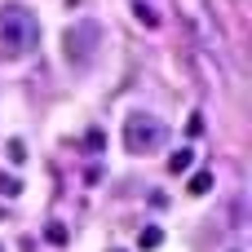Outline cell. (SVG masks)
Returning <instances> with one entry per match:
<instances>
[{"label": "cell", "instance_id": "cell-8", "mask_svg": "<svg viewBox=\"0 0 252 252\" xmlns=\"http://www.w3.org/2000/svg\"><path fill=\"white\" fill-rule=\"evenodd\" d=\"M44 239H49L53 248H66V226H58V221H49V226H44Z\"/></svg>", "mask_w": 252, "mask_h": 252}, {"label": "cell", "instance_id": "cell-4", "mask_svg": "<svg viewBox=\"0 0 252 252\" xmlns=\"http://www.w3.org/2000/svg\"><path fill=\"white\" fill-rule=\"evenodd\" d=\"M190 164H195V151H190V146H182V151L168 155V173H186Z\"/></svg>", "mask_w": 252, "mask_h": 252}, {"label": "cell", "instance_id": "cell-3", "mask_svg": "<svg viewBox=\"0 0 252 252\" xmlns=\"http://www.w3.org/2000/svg\"><path fill=\"white\" fill-rule=\"evenodd\" d=\"M97 49H102V27H97V22H75V27L62 35V53H66L71 66H89V62L97 58Z\"/></svg>", "mask_w": 252, "mask_h": 252}, {"label": "cell", "instance_id": "cell-1", "mask_svg": "<svg viewBox=\"0 0 252 252\" xmlns=\"http://www.w3.org/2000/svg\"><path fill=\"white\" fill-rule=\"evenodd\" d=\"M40 44V18L27 4H0V53L4 58H27Z\"/></svg>", "mask_w": 252, "mask_h": 252}, {"label": "cell", "instance_id": "cell-9", "mask_svg": "<svg viewBox=\"0 0 252 252\" xmlns=\"http://www.w3.org/2000/svg\"><path fill=\"white\" fill-rule=\"evenodd\" d=\"M102 142H106L102 128H89V133H84V151H102Z\"/></svg>", "mask_w": 252, "mask_h": 252}, {"label": "cell", "instance_id": "cell-2", "mask_svg": "<svg viewBox=\"0 0 252 252\" xmlns=\"http://www.w3.org/2000/svg\"><path fill=\"white\" fill-rule=\"evenodd\" d=\"M168 146V124L151 111H133L124 120V151L128 155H155Z\"/></svg>", "mask_w": 252, "mask_h": 252}, {"label": "cell", "instance_id": "cell-7", "mask_svg": "<svg viewBox=\"0 0 252 252\" xmlns=\"http://www.w3.org/2000/svg\"><path fill=\"white\" fill-rule=\"evenodd\" d=\"M186 190H190V195H208V190H213V173H195Z\"/></svg>", "mask_w": 252, "mask_h": 252}, {"label": "cell", "instance_id": "cell-5", "mask_svg": "<svg viewBox=\"0 0 252 252\" xmlns=\"http://www.w3.org/2000/svg\"><path fill=\"white\" fill-rule=\"evenodd\" d=\"M133 13H137V22H146V27H159V13H155L146 0H133Z\"/></svg>", "mask_w": 252, "mask_h": 252}, {"label": "cell", "instance_id": "cell-10", "mask_svg": "<svg viewBox=\"0 0 252 252\" xmlns=\"http://www.w3.org/2000/svg\"><path fill=\"white\" fill-rule=\"evenodd\" d=\"M0 190H4V195H18L22 182H18V177H0Z\"/></svg>", "mask_w": 252, "mask_h": 252}, {"label": "cell", "instance_id": "cell-6", "mask_svg": "<svg viewBox=\"0 0 252 252\" xmlns=\"http://www.w3.org/2000/svg\"><path fill=\"white\" fill-rule=\"evenodd\" d=\"M137 244H142L146 252H151V248H159V244H164V230H159V226H146V230L137 235Z\"/></svg>", "mask_w": 252, "mask_h": 252}, {"label": "cell", "instance_id": "cell-12", "mask_svg": "<svg viewBox=\"0 0 252 252\" xmlns=\"http://www.w3.org/2000/svg\"><path fill=\"white\" fill-rule=\"evenodd\" d=\"M0 252H4V244H0Z\"/></svg>", "mask_w": 252, "mask_h": 252}, {"label": "cell", "instance_id": "cell-11", "mask_svg": "<svg viewBox=\"0 0 252 252\" xmlns=\"http://www.w3.org/2000/svg\"><path fill=\"white\" fill-rule=\"evenodd\" d=\"M186 133H190V137H199V133H204V120H199V115H190V124H186Z\"/></svg>", "mask_w": 252, "mask_h": 252}]
</instances>
